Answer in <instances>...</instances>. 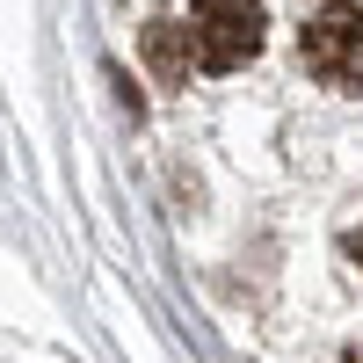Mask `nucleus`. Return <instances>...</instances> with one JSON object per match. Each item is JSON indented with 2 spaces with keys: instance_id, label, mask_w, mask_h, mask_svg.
I'll list each match as a JSON object with an SVG mask.
<instances>
[{
  "instance_id": "nucleus-1",
  "label": "nucleus",
  "mask_w": 363,
  "mask_h": 363,
  "mask_svg": "<svg viewBox=\"0 0 363 363\" xmlns=\"http://www.w3.org/2000/svg\"><path fill=\"white\" fill-rule=\"evenodd\" d=\"M262 0H196L189 8V51L203 73H240L247 58L262 51Z\"/></svg>"
},
{
  "instance_id": "nucleus-2",
  "label": "nucleus",
  "mask_w": 363,
  "mask_h": 363,
  "mask_svg": "<svg viewBox=\"0 0 363 363\" xmlns=\"http://www.w3.org/2000/svg\"><path fill=\"white\" fill-rule=\"evenodd\" d=\"M298 51H306V66L320 80H356V51H363V8H349V0H335V8H320L306 22V37H298Z\"/></svg>"
},
{
  "instance_id": "nucleus-3",
  "label": "nucleus",
  "mask_w": 363,
  "mask_h": 363,
  "mask_svg": "<svg viewBox=\"0 0 363 363\" xmlns=\"http://www.w3.org/2000/svg\"><path fill=\"white\" fill-rule=\"evenodd\" d=\"M182 44H189V29H182V22H153V29H145V58H153L160 80H182V73H189V51H182Z\"/></svg>"
},
{
  "instance_id": "nucleus-4",
  "label": "nucleus",
  "mask_w": 363,
  "mask_h": 363,
  "mask_svg": "<svg viewBox=\"0 0 363 363\" xmlns=\"http://www.w3.org/2000/svg\"><path fill=\"white\" fill-rule=\"evenodd\" d=\"M349 363H363V349H356V356H349Z\"/></svg>"
}]
</instances>
